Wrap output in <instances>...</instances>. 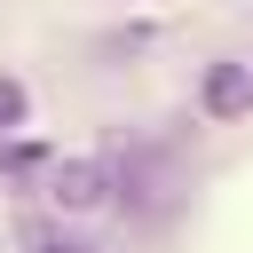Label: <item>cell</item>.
Wrapping results in <instances>:
<instances>
[{
    "label": "cell",
    "mask_w": 253,
    "mask_h": 253,
    "mask_svg": "<svg viewBox=\"0 0 253 253\" xmlns=\"http://www.w3.org/2000/svg\"><path fill=\"white\" fill-rule=\"evenodd\" d=\"M40 253H71V245H40Z\"/></svg>",
    "instance_id": "3957f363"
},
{
    "label": "cell",
    "mask_w": 253,
    "mask_h": 253,
    "mask_svg": "<svg viewBox=\"0 0 253 253\" xmlns=\"http://www.w3.org/2000/svg\"><path fill=\"white\" fill-rule=\"evenodd\" d=\"M245 95H253V79H245L237 63H221V71L206 79V111H213V119H229V111H245Z\"/></svg>",
    "instance_id": "6da1fadb"
},
{
    "label": "cell",
    "mask_w": 253,
    "mask_h": 253,
    "mask_svg": "<svg viewBox=\"0 0 253 253\" xmlns=\"http://www.w3.org/2000/svg\"><path fill=\"white\" fill-rule=\"evenodd\" d=\"M55 198H63V206H95V198H103V174H95V166H63V174H55Z\"/></svg>",
    "instance_id": "7a4b0ae2"
}]
</instances>
